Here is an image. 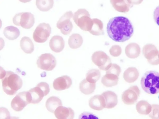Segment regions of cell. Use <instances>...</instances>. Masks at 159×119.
<instances>
[{
  "instance_id": "obj_20",
  "label": "cell",
  "mask_w": 159,
  "mask_h": 119,
  "mask_svg": "<svg viewBox=\"0 0 159 119\" xmlns=\"http://www.w3.org/2000/svg\"><path fill=\"white\" fill-rule=\"evenodd\" d=\"M62 105L61 101L56 96H51L46 100L45 106L50 112L54 113L56 108Z\"/></svg>"
},
{
  "instance_id": "obj_26",
  "label": "cell",
  "mask_w": 159,
  "mask_h": 119,
  "mask_svg": "<svg viewBox=\"0 0 159 119\" xmlns=\"http://www.w3.org/2000/svg\"><path fill=\"white\" fill-rule=\"evenodd\" d=\"M134 87H131L124 92L122 95V100L124 103L127 105L134 104L135 101Z\"/></svg>"
},
{
  "instance_id": "obj_36",
  "label": "cell",
  "mask_w": 159,
  "mask_h": 119,
  "mask_svg": "<svg viewBox=\"0 0 159 119\" xmlns=\"http://www.w3.org/2000/svg\"><path fill=\"white\" fill-rule=\"evenodd\" d=\"M158 99H159V96H158Z\"/></svg>"
},
{
  "instance_id": "obj_3",
  "label": "cell",
  "mask_w": 159,
  "mask_h": 119,
  "mask_svg": "<svg viewBox=\"0 0 159 119\" xmlns=\"http://www.w3.org/2000/svg\"><path fill=\"white\" fill-rule=\"evenodd\" d=\"M140 85L142 89L148 94L159 93V73L153 70L146 72L141 77Z\"/></svg>"
},
{
  "instance_id": "obj_1",
  "label": "cell",
  "mask_w": 159,
  "mask_h": 119,
  "mask_svg": "<svg viewBox=\"0 0 159 119\" xmlns=\"http://www.w3.org/2000/svg\"><path fill=\"white\" fill-rule=\"evenodd\" d=\"M109 37L117 42H124L129 40L134 33L133 26L127 18L122 16L111 18L107 25Z\"/></svg>"
},
{
  "instance_id": "obj_8",
  "label": "cell",
  "mask_w": 159,
  "mask_h": 119,
  "mask_svg": "<svg viewBox=\"0 0 159 119\" xmlns=\"http://www.w3.org/2000/svg\"><path fill=\"white\" fill-rule=\"evenodd\" d=\"M51 32L50 25L45 23H40L36 27L33 33V38L38 43L45 42L48 39Z\"/></svg>"
},
{
  "instance_id": "obj_17",
  "label": "cell",
  "mask_w": 159,
  "mask_h": 119,
  "mask_svg": "<svg viewBox=\"0 0 159 119\" xmlns=\"http://www.w3.org/2000/svg\"><path fill=\"white\" fill-rule=\"evenodd\" d=\"M113 7L117 11L122 13L128 12L131 5L127 0H110Z\"/></svg>"
},
{
  "instance_id": "obj_2",
  "label": "cell",
  "mask_w": 159,
  "mask_h": 119,
  "mask_svg": "<svg viewBox=\"0 0 159 119\" xmlns=\"http://www.w3.org/2000/svg\"><path fill=\"white\" fill-rule=\"evenodd\" d=\"M1 79L3 90L9 95L16 94L23 85L22 81L20 77L11 71L2 70Z\"/></svg>"
},
{
  "instance_id": "obj_30",
  "label": "cell",
  "mask_w": 159,
  "mask_h": 119,
  "mask_svg": "<svg viewBox=\"0 0 159 119\" xmlns=\"http://www.w3.org/2000/svg\"><path fill=\"white\" fill-rule=\"evenodd\" d=\"M106 71V73H111L119 77L121 71V69L117 64H112L110 67Z\"/></svg>"
},
{
  "instance_id": "obj_29",
  "label": "cell",
  "mask_w": 159,
  "mask_h": 119,
  "mask_svg": "<svg viewBox=\"0 0 159 119\" xmlns=\"http://www.w3.org/2000/svg\"><path fill=\"white\" fill-rule=\"evenodd\" d=\"M135 68L130 67L126 69L123 73V78L126 82L132 83L135 81Z\"/></svg>"
},
{
  "instance_id": "obj_10",
  "label": "cell",
  "mask_w": 159,
  "mask_h": 119,
  "mask_svg": "<svg viewBox=\"0 0 159 119\" xmlns=\"http://www.w3.org/2000/svg\"><path fill=\"white\" fill-rule=\"evenodd\" d=\"M73 15L71 11H68L64 13L57 22V27L64 35L69 34L72 29L73 24L70 20Z\"/></svg>"
},
{
  "instance_id": "obj_32",
  "label": "cell",
  "mask_w": 159,
  "mask_h": 119,
  "mask_svg": "<svg viewBox=\"0 0 159 119\" xmlns=\"http://www.w3.org/2000/svg\"><path fill=\"white\" fill-rule=\"evenodd\" d=\"M36 86L39 87L44 92L46 96L50 92V88L48 84L45 82H42L38 83Z\"/></svg>"
},
{
  "instance_id": "obj_18",
  "label": "cell",
  "mask_w": 159,
  "mask_h": 119,
  "mask_svg": "<svg viewBox=\"0 0 159 119\" xmlns=\"http://www.w3.org/2000/svg\"><path fill=\"white\" fill-rule=\"evenodd\" d=\"M140 48L139 45L135 43H131L125 47V52L129 58H134L138 57L140 54Z\"/></svg>"
},
{
  "instance_id": "obj_14",
  "label": "cell",
  "mask_w": 159,
  "mask_h": 119,
  "mask_svg": "<svg viewBox=\"0 0 159 119\" xmlns=\"http://www.w3.org/2000/svg\"><path fill=\"white\" fill-rule=\"evenodd\" d=\"M90 107L94 110L100 111L105 107V101L102 95H96L91 97L89 100Z\"/></svg>"
},
{
  "instance_id": "obj_21",
  "label": "cell",
  "mask_w": 159,
  "mask_h": 119,
  "mask_svg": "<svg viewBox=\"0 0 159 119\" xmlns=\"http://www.w3.org/2000/svg\"><path fill=\"white\" fill-rule=\"evenodd\" d=\"M21 49L25 53L31 54L34 50V44L31 39L28 37H22L20 41Z\"/></svg>"
},
{
  "instance_id": "obj_7",
  "label": "cell",
  "mask_w": 159,
  "mask_h": 119,
  "mask_svg": "<svg viewBox=\"0 0 159 119\" xmlns=\"http://www.w3.org/2000/svg\"><path fill=\"white\" fill-rule=\"evenodd\" d=\"M92 62L101 70L107 71L111 66L112 63L110 58L104 51H97L92 54Z\"/></svg>"
},
{
  "instance_id": "obj_11",
  "label": "cell",
  "mask_w": 159,
  "mask_h": 119,
  "mask_svg": "<svg viewBox=\"0 0 159 119\" xmlns=\"http://www.w3.org/2000/svg\"><path fill=\"white\" fill-rule=\"evenodd\" d=\"M72 83V80L69 76L63 75L54 80L53 86L56 90H62L70 88Z\"/></svg>"
},
{
  "instance_id": "obj_24",
  "label": "cell",
  "mask_w": 159,
  "mask_h": 119,
  "mask_svg": "<svg viewBox=\"0 0 159 119\" xmlns=\"http://www.w3.org/2000/svg\"><path fill=\"white\" fill-rule=\"evenodd\" d=\"M83 42L81 36L77 33L72 34L70 36L68 40L69 47L72 49H76L80 47Z\"/></svg>"
},
{
  "instance_id": "obj_6",
  "label": "cell",
  "mask_w": 159,
  "mask_h": 119,
  "mask_svg": "<svg viewBox=\"0 0 159 119\" xmlns=\"http://www.w3.org/2000/svg\"><path fill=\"white\" fill-rule=\"evenodd\" d=\"M31 100L29 91H24L18 93L12 99L11 107L14 110L19 112L22 110Z\"/></svg>"
},
{
  "instance_id": "obj_35",
  "label": "cell",
  "mask_w": 159,
  "mask_h": 119,
  "mask_svg": "<svg viewBox=\"0 0 159 119\" xmlns=\"http://www.w3.org/2000/svg\"><path fill=\"white\" fill-rule=\"evenodd\" d=\"M20 2L23 3L28 2L30 1L31 0H19Z\"/></svg>"
},
{
  "instance_id": "obj_22",
  "label": "cell",
  "mask_w": 159,
  "mask_h": 119,
  "mask_svg": "<svg viewBox=\"0 0 159 119\" xmlns=\"http://www.w3.org/2000/svg\"><path fill=\"white\" fill-rule=\"evenodd\" d=\"M95 88V83H90L86 79L82 80L79 84L80 91L86 95H90L93 93Z\"/></svg>"
},
{
  "instance_id": "obj_25",
  "label": "cell",
  "mask_w": 159,
  "mask_h": 119,
  "mask_svg": "<svg viewBox=\"0 0 159 119\" xmlns=\"http://www.w3.org/2000/svg\"><path fill=\"white\" fill-rule=\"evenodd\" d=\"M3 33L5 37L9 40L16 39L20 34L19 29L16 27L11 25L5 28Z\"/></svg>"
},
{
  "instance_id": "obj_5",
  "label": "cell",
  "mask_w": 159,
  "mask_h": 119,
  "mask_svg": "<svg viewBox=\"0 0 159 119\" xmlns=\"http://www.w3.org/2000/svg\"><path fill=\"white\" fill-rule=\"evenodd\" d=\"M12 21L16 25L29 29L33 26L35 19L34 15L31 13L23 12L16 14L13 18Z\"/></svg>"
},
{
  "instance_id": "obj_13",
  "label": "cell",
  "mask_w": 159,
  "mask_h": 119,
  "mask_svg": "<svg viewBox=\"0 0 159 119\" xmlns=\"http://www.w3.org/2000/svg\"><path fill=\"white\" fill-rule=\"evenodd\" d=\"M51 50L56 53L61 51L65 47V42L62 37L59 35L53 36L49 42Z\"/></svg>"
},
{
  "instance_id": "obj_34",
  "label": "cell",
  "mask_w": 159,
  "mask_h": 119,
  "mask_svg": "<svg viewBox=\"0 0 159 119\" xmlns=\"http://www.w3.org/2000/svg\"><path fill=\"white\" fill-rule=\"evenodd\" d=\"M129 3L132 4H138L140 3L142 0H127Z\"/></svg>"
},
{
  "instance_id": "obj_33",
  "label": "cell",
  "mask_w": 159,
  "mask_h": 119,
  "mask_svg": "<svg viewBox=\"0 0 159 119\" xmlns=\"http://www.w3.org/2000/svg\"><path fill=\"white\" fill-rule=\"evenodd\" d=\"M153 18L156 24L159 26V5L155 9L153 14Z\"/></svg>"
},
{
  "instance_id": "obj_28",
  "label": "cell",
  "mask_w": 159,
  "mask_h": 119,
  "mask_svg": "<svg viewBox=\"0 0 159 119\" xmlns=\"http://www.w3.org/2000/svg\"><path fill=\"white\" fill-rule=\"evenodd\" d=\"M101 76L100 71L97 69L89 70L87 73L86 79L89 82L93 83H95L99 79Z\"/></svg>"
},
{
  "instance_id": "obj_31",
  "label": "cell",
  "mask_w": 159,
  "mask_h": 119,
  "mask_svg": "<svg viewBox=\"0 0 159 119\" xmlns=\"http://www.w3.org/2000/svg\"><path fill=\"white\" fill-rule=\"evenodd\" d=\"M109 52L110 54L112 56L117 57L121 54L122 52V49L120 46L114 45L110 49Z\"/></svg>"
},
{
  "instance_id": "obj_12",
  "label": "cell",
  "mask_w": 159,
  "mask_h": 119,
  "mask_svg": "<svg viewBox=\"0 0 159 119\" xmlns=\"http://www.w3.org/2000/svg\"><path fill=\"white\" fill-rule=\"evenodd\" d=\"M54 113L56 117L58 119H73L75 116L74 112L71 108L62 106L58 107Z\"/></svg>"
},
{
  "instance_id": "obj_23",
  "label": "cell",
  "mask_w": 159,
  "mask_h": 119,
  "mask_svg": "<svg viewBox=\"0 0 159 119\" xmlns=\"http://www.w3.org/2000/svg\"><path fill=\"white\" fill-rule=\"evenodd\" d=\"M118 77L111 73H106L101 79L102 83L107 87H112L117 85Z\"/></svg>"
},
{
  "instance_id": "obj_9",
  "label": "cell",
  "mask_w": 159,
  "mask_h": 119,
  "mask_svg": "<svg viewBox=\"0 0 159 119\" xmlns=\"http://www.w3.org/2000/svg\"><path fill=\"white\" fill-rule=\"evenodd\" d=\"M38 67L47 71H52L56 67L57 61L55 57L50 53L42 54L36 62Z\"/></svg>"
},
{
  "instance_id": "obj_15",
  "label": "cell",
  "mask_w": 159,
  "mask_h": 119,
  "mask_svg": "<svg viewBox=\"0 0 159 119\" xmlns=\"http://www.w3.org/2000/svg\"><path fill=\"white\" fill-rule=\"evenodd\" d=\"M101 95L105 99V108H112L117 105L118 103L117 96L115 93L111 91H107Z\"/></svg>"
},
{
  "instance_id": "obj_19",
  "label": "cell",
  "mask_w": 159,
  "mask_h": 119,
  "mask_svg": "<svg viewBox=\"0 0 159 119\" xmlns=\"http://www.w3.org/2000/svg\"><path fill=\"white\" fill-rule=\"evenodd\" d=\"M93 24L89 32L95 36L104 35L103 23L102 21L97 18L92 19Z\"/></svg>"
},
{
  "instance_id": "obj_27",
  "label": "cell",
  "mask_w": 159,
  "mask_h": 119,
  "mask_svg": "<svg viewBox=\"0 0 159 119\" xmlns=\"http://www.w3.org/2000/svg\"><path fill=\"white\" fill-rule=\"evenodd\" d=\"M36 6L40 11H47L52 9L53 6V0H36Z\"/></svg>"
},
{
  "instance_id": "obj_16",
  "label": "cell",
  "mask_w": 159,
  "mask_h": 119,
  "mask_svg": "<svg viewBox=\"0 0 159 119\" xmlns=\"http://www.w3.org/2000/svg\"><path fill=\"white\" fill-rule=\"evenodd\" d=\"M28 91L31 98L30 103L31 104L39 103L42 100L43 97L46 96L43 91L37 86L31 89Z\"/></svg>"
},
{
  "instance_id": "obj_4",
  "label": "cell",
  "mask_w": 159,
  "mask_h": 119,
  "mask_svg": "<svg viewBox=\"0 0 159 119\" xmlns=\"http://www.w3.org/2000/svg\"><path fill=\"white\" fill-rule=\"evenodd\" d=\"M73 19L75 24L82 30L89 31L93 24V20L90 15L86 9H78L74 13Z\"/></svg>"
}]
</instances>
